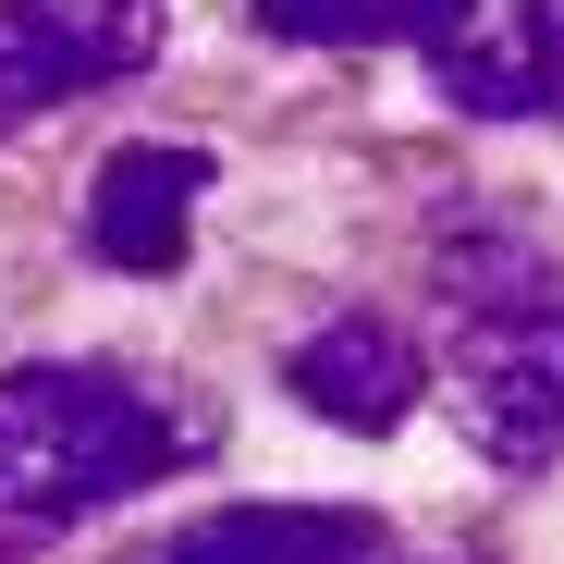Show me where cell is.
<instances>
[{
    "label": "cell",
    "mask_w": 564,
    "mask_h": 564,
    "mask_svg": "<svg viewBox=\"0 0 564 564\" xmlns=\"http://www.w3.org/2000/svg\"><path fill=\"white\" fill-rule=\"evenodd\" d=\"M430 86L479 123H540L564 111V0H516L491 37H442L430 50Z\"/></svg>",
    "instance_id": "obj_6"
},
{
    "label": "cell",
    "mask_w": 564,
    "mask_h": 564,
    "mask_svg": "<svg viewBox=\"0 0 564 564\" xmlns=\"http://www.w3.org/2000/svg\"><path fill=\"white\" fill-rule=\"evenodd\" d=\"M270 37H307V50H381V37H466V0H258Z\"/></svg>",
    "instance_id": "obj_8"
},
{
    "label": "cell",
    "mask_w": 564,
    "mask_h": 564,
    "mask_svg": "<svg viewBox=\"0 0 564 564\" xmlns=\"http://www.w3.org/2000/svg\"><path fill=\"white\" fill-rule=\"evenodd\" d=\"M197 197H209L197 148H111L99 184H86V246L111 270H172L184 234H197Z\"/></svg>",
    "instance_id": "obj_5"
},
{
    "label": "cell",
    "mask_w": 564,
    "mask_h": 564,
    "mask_svg": "<svg viewBox=\"0 0 564 564\" xmlns=\"http://www.w3.org/2000/svg\"><path fill=\"white\" fill-rule=\"evenodd\" d=\"M282 381H295V405L307 417H332V430H405L417 417V344L393 332V319H332V332H307L295 356H282Z\"/></svg>",
    "instance_id": "obj_4"
},
{
    "label": "cell",
    "mask_w": 564,
    "mask_h": 564,
    "mask_svg": "<svg viewBox=\"0 0 564 564\" xmlns=\"http://www.w3.org/2000/svg\"><path fill=\"white\" fill-rule=\"evenodd\" d=\"M454 417H466V442L503 454V466L564 454V295L503 307V319H479L454 344Z\"/></svg>",
    "instance_id": "obj_2"
},
{
    "label": "cell",
    "mask_w": 564,
    "mask_h": 564,
    "mask_svg": "<svg viewBox=\"0 0 564 564\" xmlns=\"http://www.w3.org/2000/svg\"><path fill=\"white\" fill-rule=\"evenodd\" d=\"M160 50V0H0V135Z\"/></svg>",
    "instance_id": "obj_3"
},
{
    "label": "cell",
    "mask_w": 564,
    "mask_h": 564,
    "mask_svg": "<svg viewBox=\"0 0 564 564\" xmlns=\"http://www.w3.org/2000/svg\"><path fill=\"white\" fill-rule=\"evenodd\" d=\"M135 564H381V516H356V503H221L197 528L148 540Z\"/></svg>",
    "instance_id": "obj_7"
},
{
    "label": "cell",
    "mask_w": 564,
    "mask_h": 564,
    "mask_svg": "<svg viewBox=\"0 0 564 564\" xmlns=\"http://www.w3.org/2000/svg\"><path fill=\"white\" fill-rule=\"evenodd\" d=\"M184 454H197V430H184L135 368L62 356V368H13V381H0V516L13 528H74V516L148 491Z\"/></svg>",
    "instance_id": "obj_1"
}]
</instances>
